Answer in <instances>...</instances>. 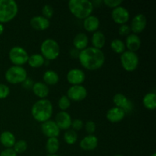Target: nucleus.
<instances>
[{"label": "nucleus", "instance_id": "obj_1", "mask_svg": "<svg viewBox=\"0 0 156 156\" xmlns=\"http://www.w3.org/2000/svg\"><path fill=\"white\" fill-rule=\"evenodd\" d=\"M81 65L88 70H96L103 66L105 56L101 50L93 47H86L78 55Z\"/></svg>", "mask_w": 156, "mask_h": 156}, {"label": "nucleus", "instance_id": "obj_2", "mask_svg": "<svg viewBox=\"0 0 156 156\" xmlns=\"http://www.w3.org/2000/svg\"><path fill=\"white\" fill-rule=\"evenodd\" d=\"M31 114L37 121H47L53 115V105L47 99H41L32 106Z\"/></svg>", "mask_w": 156, "mask_h": 156}, {"label": "nucleus", "instance_id": "obj_3", "mask_svg": "<svg viewBox=\"0 0 156 156\" xmlns=\"http://www.w3.org/2000/svg\"><path fill=\"white\" fill-rule=\"evenodd\" d=\"M68 7L71 13L79 19H85L90 16L94 9L93 2L88 0H70Z\"/></svg>", "mask_w": 156, "mask_h": 156}, {"label": "nucleus", "instance_id": "obj_4", "mask_svg": "<svg viewBox=\"0 0 156 156\" xmlns=\"http://www.w3.org/2000/svg\"><path fill=\"white\" fill-rule=\"evenodd\" d=\"M18 4L14 0H0V23L12 21L17 15Z\"/></svg>", "mask_w": 156, "mask_h": 156}, {"label": "nucleus", "instance_id": "obj_5", "mask_svg": "<svg viewBox=\"0 0 156 156\" xmlns=\"http://www.w3.org/2000/svg\"><path fill=\"white\" fill-rule=\"evenodd\" d=\"M41 51L44 58L49 60H53L59 56L60 48L59 44L55 40L48 38L41 44Z\"/></svg>", "mask_w": 156, "mask_h": 156}, {"label": "nucleus", "instance_id": "obj_6", "mask_svg": "<svg viewBox=\"0 0 156 156\" xmlns=\"http://www.w3.org/2000/svg\"><path fill=\"white\" fill-rule=\"evenodd\" d=\"M6 81L11 84L22 83L27 79V72L20 66H13L7 69L5 74Z\"/></svg>", "mask_w": 156, "mask_h": 156}, {"label": "nucleus", "instance_id": "obj_7", "mask_svg": "<svg viewBox=\"0 0 156 156\" xmlns=\"http://www.w3.org/2000/svg\"><path fill=\"white\" fill-rule=\"evenodd\" d=\"M120 61L123 68L128 72L134 71L139 65V57L137 54L129 50L122 53L120 56Z\"/></svg>", "mask_w": 156, "mask_h": 156}, {"label": "nucleus", "instance_id": "obj_8", "mask_svg": "<svg viewBox=\"0 0 156 156\" xmlns=\"http://www.w3.org/2000/svg\"><path fill=\"white\" fill-rule=\"evenodd\" d=\"M9 59L12 63L15 64V66L24 65L28 60V53H27L23 47H12L9 53Z\"/></svg>", "mask_w": 156, "mask_h": 156}, {"label": "nucleus", "instance_id": "obj_9", "mask_svg": "<svg viewBox=\"0 0 156 156\" xmlns=\"http://www.w3.org/2000/svg\"><path fill=\"white\" fill-rule=\"evenodd\" d=\"M87 96V90L83 85H73L67 91V97L69 100L80 101Z\"/></svg>", "mask_w": 156, "mask_h": 156}, {"label": "nucleus", "instance_id": "obj_10", "mask_svg": "<svg viewBox=\"0 0 156 156\" xmlns=\"http://www.w3.org/2000/svg\"><path fill=\"white\" fill-rule=\"evenodd\" d=\"M111 18L114 21L119 24H125L129 18V13L126 8L118 6L113 9L111 12Z\"/></svg>", "mask_w": 156, "mask_h": 156}, {"label": "nucleus", "instance_id": "obj_11", "mask_svg": "<svg viewBox=\"0 0 156 156\" xmlns=\"http://www.w3.org/2000/svg\"><path fill=\"white\" fill-rule=\"evenodd\" d=\"M41 130L43 133L48 138H53V137L56 138L60 133L59 128L53 120H47L44 122L41 125Z\"/></svg>", "mask_w": 156, "mask_h": 156}, {"label": "nucleus", "instance_id": "obj_12", "mask_svg": "<svg viewBox=\"0 0 156 156\" xmlns=\"http://www.w3.org/2000/svg\"><path fill=\"white\" fill-rule=\"evenodd\" d=\"M114 103L115 104L116 107L119 108H121L122 110L125 111V113L130 112L133 110V104L124 94H116L114 96Z\"/></svg>", "mask_w": 156, "mask_h": 156}, {"label": "nucleus", "instance_id": "obj_13", "mask_svg": "<svg viewBox=\"0 0 156 156\" xmlns=\"http://www.w3.org/2000/svg\"><path fill=\"white\" fill-rule=\"evenodd\" d=\"M67 80L73 85H81L85 79V73L79 69H73L67 73Z\"/></svg>", "mask_w": 156, "mask_h": 156}, {"label": "nucleus", "instance_id": "obj_14", "mask_svg": "<svg viewBox=\"0 0 156 156\" xmlns=\"http://www.w3.org/2000/svg\"><path fill=\"white\" fill-rule=\"evenodd\" d=\"M146 18L143 14L136 15L132 20L130 29L134 34H140L144 30L146 27Z\"/></svg>", "mask_w": 156, "mask_h": 156}, {"label": "nucleus", "instance_id": "obj_15", "mask_svg": "<svg viewBox=\"0 0 156 156\" xmlns=\"http://www.w3.org/2000/svg\"><path fill=\"white\" fill-rule=\"evenodd\" d=\"M72 118L69 114L66 111H60L56 116L55 123L59 129H69L72 125Z\"/></svg>", "mask_w": 156, "mask_h": 156}, {"label": "nucleus", "instance_id": "obj_16", "mask_svg": "<svg viewBox=\"0 0 156 156\" xmlns=\"http://www.w3.org/2000/svg\"><path fill=\"white\" fill-rule=\"evenodd\" d=\"M125 115H126V113L123 110L115 107V108H111L108 111L106 117L111 123H118L124 118Z\"/></svg>", "mask_w": 156, "mask_h": 156}, {"label": "nucleus", "instance_id": "obj_17", "mask_svg": "<svg viewBox=\"0 0 156 156\" xmlns=\"http://www.w3.org/2000/svg\"><path fill=\"white\" fill-rule=\"evenodd\" d=\"M30 25L34 29L37 30H44L50 27V21L44 16L37 15L30 19Z\"/></svg>", "mask_w": 156, "mask_h": 156}, {"label": "nucleus", "instance_id": "obj_18", "mask_svg": "<svg viewBox=\"0 0 156 156\" xmlns=\"http://www.w3.org/2000/svg\"><path fill=\"white\" fill-rule=\"evenodd\" d=\"M129 51L134 52L139 50L141 46V40L139 37L138 35L135 34H130L126 38V44H125Z\"/></svg>", "mask_w": 156, "mask_h": 156}, {"label": "nucleus", "instance_id": "obj_19", "mask_svg": "<svg viewBox=\"0 0 156 156\" xmlns=\"http://www.w3.org/2000/svg\"><path fill=\"white\" fill-rule=\"evenodd\" d=\"M98 144V140L94 135L86 136L80 142V147L84 150H94Z\"/></svg>", "mask_w": 156, "mask_h": 156}, {"label": "nucleus", "instance_id": "obj_20", "mask_svg": "<svg viewBox=\"0 0 156 156\" xmlns=\"http://www.w3.org/2000/svg\"><path fill=\"white\" fill-rule=\"evenodd\" d=\"M15 142H16L15 136L12 133L9 131L2 132L0 135V143L6 149H12L15 145Z\"/></svg>", "mask_w": 156, "mask_h": 156}, {"label": "nucleus", "instance_id": "obj_21", "mask_svg": "<svg viewBox=\"0 0 156 156\" xmlns=\"http://www.w3.org/2000/svg\"><path fill=\"white\" fill-rule=\"evenodd\" d=\"M84 27L88 32H95L100 25L99 19L96 16L90 15L84 20Z\"/></svg>", "mask_w": 156, "mask_h": 156}, {"label": "nucleus", "instance_id": "obj_22", "mask_svg": "<svg viewBox=\"0 0 156 156\" xmlns=\"http://www.w3.org/2000/svg\"><path fill=\"white\" fill-rule=\"evenodd\" d=\"M32 90H33V92L34 93L35 95L41 98L42 99H44V98L47 97L49 94V91H50L48 86L45 83H43L41 82L34 84L33 86H32Z\"/></svg>", "mask_w": 156, "mask_h": 156}, {"label": "nucleus", "instance_id": "obj_23", "mask_svg": "<svg viewBox=\"0 0 156 156\" xmlns=\"http://www.w3.org/2000/svg\"><path fill=\"white\" fill-rule=\"evenodd\" d=\"M88 44V37L85 33H79L73 40V44L76 50H82L85 49Z\"/></svg>", "mask_w": 156, "mask_h": 156}, {"label": "nucleus", "instance_id": "obj_24", "mask_svg": "<svg viewBox=\"0 0 156 156\" xmlns=\"http://www.w3.org/2000/svg\"><path fill=\"white\" fill-rule=\"evenodd\" d=\"M105 41H106L105 36L101 31L96 30L95 32H94L92 35V38H91V43H92L93 47L101 50L105 46Z\"/></svg>", "mask_w": 156, "mask_h": 156}, {"label": "nucleus", "instance_id": "obj_25", "mask_svg": "<svg viewBox=\"0 0 156 156\" xmlns=\"http://www.w3.org/2000/svg\"><path fill=\"white\" fill-rule=\"evenodd\" d=\"M43 79H44L46 85H56L59 80L58 74L53 70H47V71H46L44 73V76H43Z\"/></svg>", "mask_w": 156, "mask_h": 156}, {"label": "nucleus", "instance_id": "obj_26", "mask_svg": "<svg viewBox=\"0 0 156 156\" xmlns=\"http://www.w3.org/2000/svg\"><path fill=\"white\" fill-rule=\"evenodd\" d=\"M59 149V142L57 138H49L46 143V150L50 155H55Z\"/></svg>", "mask_w": 156, "mask_h": 156}, {"label": "nucleus", "instance_id": "obj_27", "mask_svg": "<svg viewBox=\"0 0 156 156\" xmlns=\"http://www.w3.org/2000/svg\"><path fill=\"white\" fill-rule=\"evenodd\" d=\"M143 105L149 110H155L156 108V94L154 92H150L144 96L143 100Z\"/></svg>", "mask_w": 156, "mask_h": 156}, {"label": "nucleus", "instance_id": "obj_28", "mask_svg": "<svg viewBox=\"0 0 156 156\" xmlns=\"http://www.w3.org/2000/svg\"><path fill=\"white\" fill-rule=\"evenodd\" d=\"M27 62H28L30 66L33 67V68H39L44 65L45 62V59L42 55L36 53V54H33L29 56Z\"/></svg>", "mask_w": 156, "mask_h": 156}, {"label": "nucleus", "instance_id": "obj_29", "mask_svg": "<svg viewBox=\"0 0 156 156\" xmlns=\"http://www.w3.org/2000/svg\"><path fill=\"white\" fill-rule=\"evenodd\" d=\"M111 47L113 51L117 53H123L126 49L125 44L120 39L113 40L111 43Z\"/></svg>", "mask_w": 156, "mask_h": 156}, {"label": "nucleus", "instance_id": "obj_30", "mask_svg": "<svg viewBox=\"0 0 156 156\" xmlns=\"http://www.w3.org/2000/svg\"><path fill=\"white\" fill-rule=\"evenodd\" d=\"M78 136L77 133L73 129H69L64 134V140L66 143H68L69 145H73L77 141Z\"/></svg>", "mask_w": 156, "mask_h": 156}, {"label": "nucleus", "instance_id": "obj_31", "mask_svg": "<svg viewBox=\"0 0 156 156\" xmlns=\"http://www.w3.org/2000/svg\"><path fill=\"white\" fill-rule=\"evenodd\" d=\"M27 142L24 141V140H18V141L15 142V145L13 146V150L17 154H21L25 152L27 150Z\"/></svg>", "mask_w": 156, "mask_h": 156}, {"label": "nucleus", "instance_id": "obj_32", "mask_svg": "<svg viewBox=\"0 0 156 156\" xmlns=\"http://www.w3.org/2000/svg\"><path fill=\"white\" fill-rule=\"evenodd\" d=\"M58 105H59V108H60V110H62V111H65V110L69 108L70 105H71V102H70V100L67 96L62 95L59 99Z\"/></svg>", "mask_w": 156, "mask_h": 156}, {"label": "nucleus", "instance_id": "obj_33", "mask_svg": "<svg viewBox=\"0 0 156 156\" xmlns=\"http://www.w3.org/2000/svg\"><path fill=\"white\" fill-rule=\"evenodd\" d=\"M42 14L44 18L49 20V18H51L53 15V9L50 5H45L42 9Z\"/></svg>", "mask_w": 156, "mask_h": 156}, {"label": "nucleus", "instance_id": "obj_34", "mask_svg": "<svg viewBox=\"0 0 156 156\" xmlns=\"http://www.w3.org/2000/svg\"><path fill=\"white\" fill-rule=\"evenodd\" d=\"M10 94V88L9 86L4 84L0 83V99H4L7 98Z\"/></svg>", "mask_w": 156, "mask_h": 156}, {"label": "nucleus", "instance_id": "obj_35", "mask_svg": "<svg viewBox=\"0 0 156 156\" xmlns=\"http://www.w3.org/2000/svg\"><path fill=\"white\" fill-rule=\"evenodd\" d=\"M85 130L88 133H89L90 135H91L92 133H94V131L96 129V125L95 123H94L91 120H89V121H87L86 123H85Z\"/></svg>", "mask_w": 156, "mask_h": 156}, {"label": "nucleus", "instance_id": "obj_36", "mask_svg": "<svg viewBox=\"0 0 156 156\" xmlns=\"http://www.w3.org/2000/svg\"><path fill=\"white\" fill-rule=\"evenodd\" d=\"M131 31L130 27L127 24H121L119 27V34L121 36H128Z\"/></svg>", "mask_w": 156, "mask_h": 156}, {"label": "nucleus", "instance_id": "obj_37", "mask_svg": "<svg viewBox=\"0 0 156 156\" xmlns=\"http://www.w3.org/2000/svg\"><path fill=\"white\" fill-rule=\"evenodd\" d=\"M122 2H123L122 0H105L104 1V3L107 6L110 8H113V9H115V8L120 6Z\"/></svg>", "mask_w": 156, "mask_h": 156}, {"label": "nucleus", "instance_id": "obj_38", "mask_svg": "<svg viewBox=\"0 0 156 156\" xmlns=\"http://www.w3.org/2000/svg\"><path fill=\"white\" fill-rule=\"evenodd\" d=\"M72 126L74 129V130H80L83 127V122L79 119H76L73 121H72Z\"/></svg>", "mask_w": 156, "mask_h": 156}, {"label": "nucleus", "instance_id": "obj_39", "mask_svg": "<svg viewBox=\"0 0 156 156\" xmlns=\"http://www.w3.org/2000/svg\"><path fill=\"white\" fill-rule=\"evenodd\" d=\"M0 156H17V153L13 150V149H5L2 151Z\"/></svg>", "mask_w": 156, "mask_h": 156}, {"label": "nucleus", "instance_id": "obj_40", "mask_svg": "<svg viewBox=\"0 0 156 156\" xmlns=\"http://www.w3.org/2000/svg\"><path fill=\"white\" fill-rule=\"evenodd\" d=\"M4 29L5 28H4V26H3V24L0 23V35L2 34L3 31H4Z\"/></svg>", "mask_w": 156, "mask_h": 156}, {"label": "nucleus", "instance_id": "obj_41", "mask_svg": "<svg viewBox=\"0 0 156 156\" xmlns=\"http://www.w3.org/2000/svg\"><path fill=\"white\" fill-rule=\"evenodd\" d=\"M49 156H59V155H50Z\"/></svg>", "mask_w": 156, "mask_h": 156}, {"label": "nucleus", "instance_id": "obj_42", "mask_svg": "<svg viewBox=\"0 0 156 156\" xmlns=\"http://www.w3.org/2000/svg\"><path fill=\"white\" fill-rule=\"evenodd\" d=\"M152 156H156V154H155V153L152 154Z\"/></svg>", "mask_w": 156, "mask_h": 156}, {"label": "nucleus", "instance_id": "obj_43", "mask_svg": "<svg viewBox=\"0 0 156 156\" xmlns=\"http://www.w3.org/2000/svg\"><path fill=\"white\" fill-rule=\"evenodd\" d=\"M114 156H123V155H114Z\"/></svg>", "mask_w": 156, "mask_h": 156}]
</instances>
